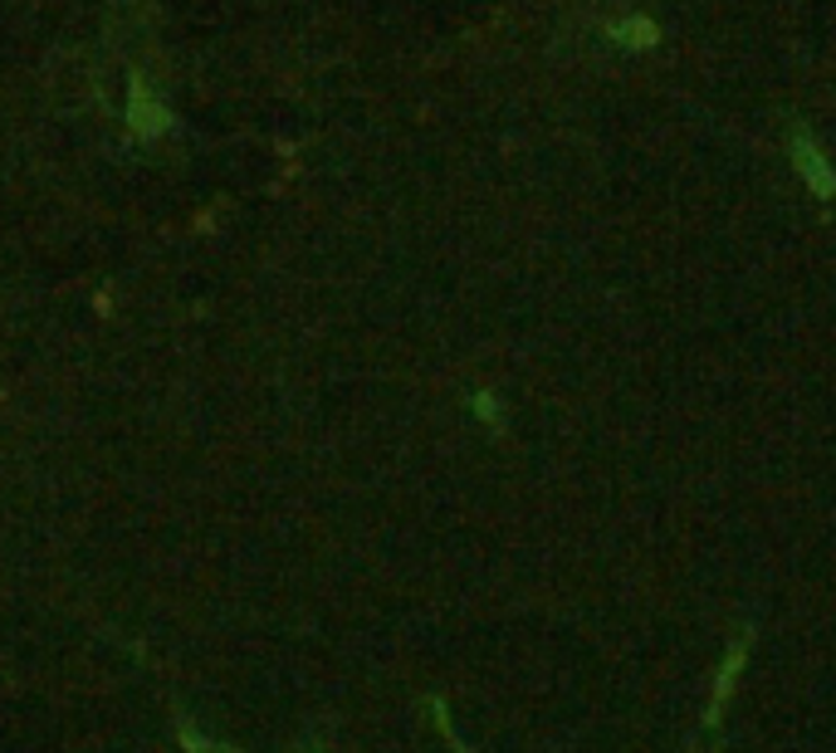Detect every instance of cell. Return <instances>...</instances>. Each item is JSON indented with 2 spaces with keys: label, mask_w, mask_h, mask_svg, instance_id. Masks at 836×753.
I'll return each mask as SVG.
<instances>
[{
  "label": "cell",
  "mask_w": 836,
  "mask_h": 753,
  "mask_svg": "<svg viewBox=\"0 0 836 753\" xmlns=\"http://www.w3.org/2000/svg\"><path fill=\"white\" fill-rule=\"evenodd\" d=\"M792 167H798V177L812 186V196H836V167H832V157L817 147V137L808 133V127H798L792 133Z\"/></svg>",
  "instance_id": "obj_1"
},
{
  "label": "cell",
  "mask_w": 836,
  "mask_h": 753,
  "mask_svg": "<svg viewBox=\"0 0 836 753\" xmlns=\"http://www.w3.org/2000/svg\"><path fill=\"white\" fill-rule=\"evenodd\" d=\"M607 39L621 49H651L661 39V25L651 15H621L607 25Z\"/></svg>",
  "instance_id": "obj_2"
},
{
  "label": "cell",
  "mask_w": 836,
  "mask_h": 753,
  "mask_svg": "<svg viewBox=\"0 0 836 753\" xmlns=\"http://www.w3.org/2000/svg\"><path fill=\"white\" fill-rule=\"evenodd\" d=\"M177 744L181 753H235L230 744H220V739H210L206 729H196L186 715H177Z\"/></svg>",
  "instance_id": "obj_3"
},
{
  "label": "cell",
  "mask_w": 836,
  "mask_h": 753,
  "mask_svg": "<svg viewBox=\"0 0 836 753\" xmlns=\"http://www.w3.org/2000/svg\"><path fill=\"white\" fill-rule=\"evenodd\" d=\"M133 127H137L143 137H153V133H162V127H167L162 108H157L153 98H147V88H143V84H133Z\"/></svg>",
  "instance_id": "obj_4"
},
{
  "label": "cell",
  "mask_w": 836,
  "mask_h": 753,
  "mask_svg": "<svg viewBox=\"0 0 836 753\" xmlns=\"http://www.w3.org/2000/svg\"><path fill=\"white\" fill-rule=\"evenodd\" d=\"M475 416H480V421H495V416H499V401L489 397V391H480V397H475Z\"/></svg>",
  "instance_id": "obj_5"
},
{
  "label": "cell",
  "mask_w": 836,
  "mask_h": 753,
  "mask_svg": "<svg viewBox=\"0 0 836 753\" xmlns=\"http://www.w3.org/2000/svg\"><path fill=\"white\" fill-rule=\"evenodd\" d=\"M294 753H318V744H314V739H304V744H299Z\"/></svg>",
  "instance_id": "obj_6"
}]
</instances>
